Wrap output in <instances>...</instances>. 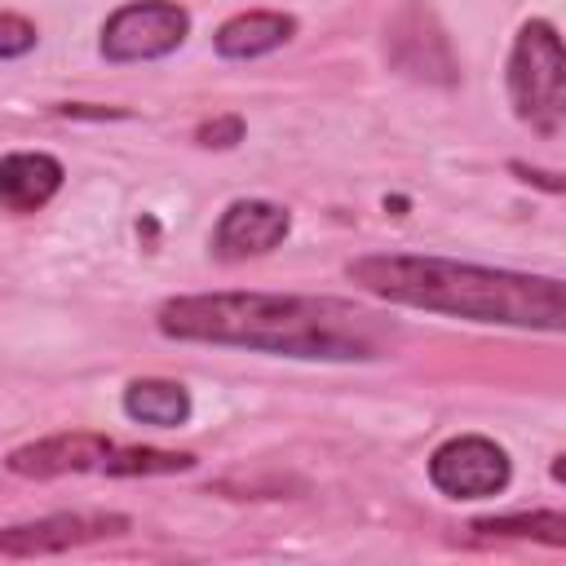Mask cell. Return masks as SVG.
<instances>
[{"label": "cell", "mask_w": 566, "mask_h": 566, "mask_svg": "<svg viewBox=\"0 0 566 566\" xmlns=\"http://www.w3.org/2000/svg\"><path fill=\"white\" fill-rule=\"evenodd\" d=\"M504 88L513 115L539 133L557 137L566 124V57L562 35L548 18H526L513 35L509 62H504Z\"/></svg>", "instance_id": "3"}, {"label": "cell", "mask_w": 566, "mask_h": 566, "mask_svg": "<svg viewBox=\"0 0 566 566\" xmlns=\"http://www.w3.org/2000/svg\"><path fill=\"white\" fill-rule=\"evenodd\" d=\"M292 234V212L274 199H234L221 208L212 234H208V252L226 265L248 261V256H265L274 252L283 239Z\"/></svg>", "instance_id": "8"}, {"label": "cell", "mask_w": 566, "mask_h": 566, "mask_svg": "<svg viewBox=\"0 0 566 566\" xmlns=\"http://www.w3.org/2000/svg\"><path fill=\"white\" fill-rule=\"evenodd\" d=\"M133 522L124 513H49L35 522H18L0 531V557H53L97 539L124 535Z\"/></svg>", "instance_id": "7"}, {"label": "cell", "mask_w": 566, "mask_h": 566, "mask_svg": "<svg viewBox=\"0 0 566 566\" xmlns=\"http://www.w3.org/2000/svg\"><path fill=\"white\" fill-rule=\"evenodd\" d=\"M292 35H296V18L292 13H283V9H248V13L226 18L212 31V49L226 62H252V57H265V53L283 49Z\"/></svg>", "instance_id": "11"}, {"label": "cell", "mask_w": 566, "mask_h": 566, "mask_svg": "<svg viewBox=\"0 0 566 566\" xmlns=\"http://www.w3.org/2000/svg\"><path fill=\"white\" fill-rule=\"evenodd\" d=\"M513 172H522V181H535V186H544L548 195H562V181H557V172H539V168H526V164H513Z\"/></svg>", "instance_id": "18"}, {"label": "cell", "mask_w": 566, "mask_h": 566, "mask_svg": "<svg viewBox=\"0 0 566 566\" xmlns=\"http://www.w3.org/2000/svg\"><path fill=\"white\" fill-rule=\"evenodd\" d=\"M385 53L389 62L411 75V80H424V84H442L451 88L460 80V62L451 53V40L447 31L438 27V18L420 4H407L389 18V35H385Z\"/></svg>", "instance_id": "6"}, {"label": "cell", "mask_w": 566, "mask_h": 566, "mask_svg": "<svg viewBox=\"0 0 566 566\" xmlns=\"http://www.w3.org/2000/svg\"><path fill=\"white\" fill-rule=\"evenodd\" d=\"M124 416L150 429H177L190 420V389L181 380H164V376H137L124 385L119 398Z\"/></svg>", "instance_id": "12"}, {"label": "cell", "mask_w": 566, "mask_h": 566, "mask_svg": "<svg viewBox=\"0 0 566 566\" xmlns=\"http://www.w3.org/2000/svg\"><path fill=\"white\" fill-rule=\"evenodd\" d=\"M66 181V168L49 150H9L0 159V208L13 217L40 212Z\"/></svg>", "instance_id": "10"}, {"label": "cell", "mask_w": 566, "mask_h": 566, "mask_svg": "<svg viewBox=\"0 0 566 566\" xmlns=\"http://www.w3.org/2000/svg\"><path fill=\"white\" fill-rule=\"evenodd\" d=\"M57 115H66V119H124L128 111H111V106H93V102H62Z\"/></svg>", "instance_id": "17"}, {"label": "cell", "mask_w": 566, "mask_h": 566, "mask_svg": "<svg viewBox=\"0 0 566 566\" xmlns=\"http://www.w3.org/2000/svg\"><path fill=\"white\" fill-rule=\"evenodd\" d=\"M155 327L186 345L301 363H376L398 340L380 310L327 292H186L155 310Z\"/></svg>", "instance_id": "1"}, {"label": "cell", "mask_w": 566, "mask_h": 566, "mask_svg": "<svg viewBox=\"0 0 566 566\" xmlns=\"http://www.w3.org/2000/svg\"><path fill=\"white\" fill-rule=\"evenodd\" d=\"M195 469L190 451H159V447H111L102 469L106 478H159V473H186Z\"/></svg>", "instance_id": "14"}, {"label": "cell", "mask_w": 566, "mask_h": 566, "mask_svg": "<svg viewBox=\"0 0 566 566\" xmlns=\"http://www.w3.org/2000/svg\"><path fill=\"white\" fill-rule=\"evenodd\" d=\"M424 473L447 500H491L513 482V460L486 433H455L429 451Z\"/></svg>", "instance_id": "5"}, {"label": "cell", "mask_w": 566, "mask_h": 566, "mask_svg": "<svg viewBox=\"0 0 566 566\" xmlns=\"http://www.w3.org/2000/svg\"><path fill=\"white\" fill-rule=\"evenodd\" d=\"M195 142L208 146V150H230L243 142V119L239 115H217V119H203L195 128Z\"/></svg>", "instance_id": "16"}, {"label": "cell", "mask_w": 566, "mask_h": 566, "mask_svg": "<svg viewBox=\"0 0 566 566\" xmlns=\"http://www.w3.org/2000/svg\"><path fill=\"white\" fill-rule=\"evenodd\" d=\"M345 279L367 296H380L402 310L517 327V332L566 327V283L557 274H522V270L420 256V252H367L345 265Z\"/></svg>", "instance_id": "2"}, {"label": "cell", "mask_w": 566, "mask_h": 566, "mask_svg": "<svg viewBox=\"0 0 566 566\" xmlns=\"http://www.w3.org/2000/svg\"><path fill=\"white\" fill-rule=\"evenodd\" d=\"M115 442L97 429H62V433H49V438H35V442H22L4 455V469L18 473V478H62V473H88V469H102L106 451Z\"/></svg>", "instance_id": "9"}, {"label": "cell", "mask_w": 566, "mask_h": 566, "mask_svg": "<svg viewBox=\"0 0 566 566\" xmlns=\"http://www.w3.org/2000/svg\"><path fill=\"white\" fill-rule=\"evenodd\" d=\"M190 35V9L177 0H128L102 22L97 53L115 66L124 62H155L186 44Z\"/></svg>", "instance_id": "4"}, {"label": "cell", "mask_w": 566, "mask_h": 566, "mask_svg": "<svg viewBox=\"0 0 566 566\" xmlns=\"http://www.w3.org/2000/svg\"><path fill=\"white\" fill-rule=\"evenodd\" d=\"M478 535H504V539H539L548 548L566 544V513L562 509H535V513H495V517H473Z\"/></svg>", "instance_id": "13"}, {"label": "cell", "mask_w": 566, "mask_h": 566, "mask_svg": "<svg viewBox=\"0 0 566 566\" xmlns=\"http://www.w3.org/2000/svg\"><path fill=\"white\" fill-rule=\"evenodd\" d=\"M40 31L31 18L22 13H0V62H13V57H27L35 49Z\"/></svg>", "instance_id": "15"}]
</instances>
